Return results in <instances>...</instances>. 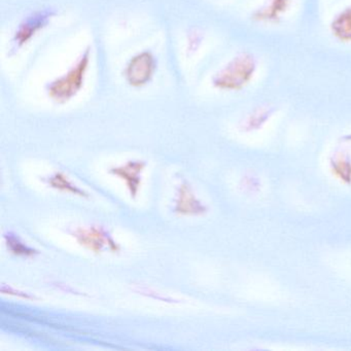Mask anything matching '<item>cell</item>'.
<instances>
[{
	"mask_svg": "<svg viewBox=\"0 0 351 351\" xmlns=\"http://www.w3.org/2000/svg\"><path fill=\"white\" fill-rule=\"evenodd\" d=\"M69 234L77 240V243L96 254L104 250L116 252L121 250L120 245L114 241L112 236L99 226L77 227L69 232Z\"/></svg>",
	"mask_w": 351,
	"mask_h": 351,
	"instance_id": "3",
	"label": "cell"
},
{
	"mask_svg": "<svg viewBox=\"0 0 351 351\" xmlns=\"http://www.w3.org/2000/svg\"><path fill=\"white\" fill-rule=\"evenodd\" d=\"M330 34L339 42L351 43V5L339 12L330 22Z\"/></svg>",
	"mask_w": 351,
	"mask_h": 351,
	"instance_id": "10",
	"label": "cell"
},
{
	"mask_svg": "<svg viewBox=\"0 0 351 351\" xmlns=\"http://www.w3.org/2000/svg\"><path fill=\"white\" fill-rule=\"evenodd\" d=\"M258 64L254 53L242 51L213 75L211 84L219 91H240L252 83L258 73Z\"/></svg>",
	"mask_w": 351,
	"mask_h": 351,
	"instance_id": "1",
	"label": "cell"
},
{
	"mask_svg": "<svg viewBox=\"0 0 351 351\" xmlns=\"http://www.w3.org/2000/svg\"><path fill=\"white\" fill-rule=\"evenodd\" d=\"M208 208L203 204L193 192L189 182H184L178 186L176 194V206L173 211L182 215H203Z\"/></svg>",
	"mask_w": 351,
	"mask_h": 351,
	"instance_id": "9",
	"label": "cell"
},
{
	"mask_svg": "<svg viewBox=\"0 0 351 351\" xmlns=\"http://www.w3.org/2000/svg\"><path fill=\"white\" fill-rule=\"evenodd\" d=\"M295 0H264L252 14L258 23L275 24L283 19L293 8Z\"/></svg>",
	"mask_w": 351,
	"mask_h": 351,
	"instance_id": "7",
	"label": "cell"
},
{
	"mask_svg": "<svg viewBox=\"0 0 351 351\" xmlns=\"http://www.w3.org/2000/svg\"><path fill=\"white\" fill-rule=\"evenodd\" d=\"M156 71V61L151 53L143 52L131 59L125 69L127 82L133 87L147 85Z\"/></svg>",
	"mask_w": 351,
	"mask_h": 351,
	"instance_id": "5",
	"label": "cell"
},
{
	"mask_svg": "<svg viewBox=\"0 0 351 351\" xmlns=\"http://www.w3.org/2000/svg\"><path fill=\"white\" fill-rule=\"evenodd\" d=\"M241 189L247 194H256L261 190V180L258 176L247 174L242 178Z\"/></svg>",
	"mask_w": 351,
	"mask_h": 351,
	"instance_id": "14",
	"label": "cell"
},
{
	"mask_svg": "<svg viewBox=\"0 0 351 351\" xmlns=\"http://www.w3.org/2000/svg\"><path fill=\"white\" fill-rule=\"evenodd\" d=\"M44 182L50 188L55 189V190L69 193V194L75 195V196L88 197L87 193L83 189L71 182L69 178L61 172H56L49 178H45Z\"/></svg>",
	"mask_w": 351,
	"mask_h": 351,
	"instance_id": "12",
	"label": "cell"
},
{
	"mask_svg": "<svg viewBox=\"0 0 351 351\" xmlns=\"http://www.w3.org/2000/svg\"><path fill=\"white\" fill-rule=\"evenodd\" d=\"M147 163L143 160H131L118 167L112 168L110 173L124 180L131 198H136L141 186L143 173Z\"/></svg>",
	"mask_w": 351,
	"mask_h": 351,
	"instance_id": "6",
	"label": "cell"
},
{
	"mask_svg": "<svg viewBox=\"0 0 351 351\" xmlns=\"http://www.w3.org/2000/svg\"><path fill=\"white\" fill-rule=\"evenodd\" d=\"M276 106L271 104H260L248 112L238 124V128L243 133H252L262 130L271 119L276 114Z\"/></svg>",
	"mask_w": 351,
	"mask_h": 351,
	"instance_id": "8",
	"label": "cell"
},
{
	"mask_svg": "<svg viewBox=\"0 0 351 351\" xmlns=\"http://www.w3.org/2000/svg\"><path fill=\"white\" fill-rule=\"evenodd\" d=\"M54 12L52 10L50 11L45 10V11L36 12V13L28 16L18 26L15 34H14L13 40H12V50L17 51L23 48L38 32L50 23L51 19L54 17Z\"/></svg>",
	"mask_w": 351,
	"mask_h": 351,
	"instance_id": "4",
	"label": "cell"
},
{
	"mask_svg": "<svg viewBox=\"0 0 351 351\" xmlns=\"http://www.w3.org/2000/svg\"><path fill=\"white\" fill-rule=\"evenodd\" d=\"M89 64L90 51L87 50L80 56L77 62L73 63L65 75L57 77L47 86L49 97L57 104H65L75 97L85 83Z\"/></svg>",
	"mask_w": 351,
	"mask_h": 351,
	"instance_id": "2",
	"label": "cell"
},
{
	"mask_svg": "<svg viewBox=\"0 0 351 351\" xmlns=\"http://www.w3.org/2000/svg\"><path fill=\"white\" fill-rule=\"evenodd\" d=\"M5 239L7 242L8 248L16 256L30 258V256H34L38 254V250L24 243L15 233L9 232V233L5 234Z\"/></svg>",
	"mask_w": 351,
	"mask_h": 351,
	"instance_id": "13",
	"label": "cell"
},
{
	"mask_svg": "<svg viewBox=\"0 0 351 351\" xmlns=\"http://www.w3.org/2000/svg\"><path fill=\"white\" fill-rule=\"evenodd\" d=\"M341 141L344 143H351V133L350 134H346L341 137Z\"/></svg>",
	"mask_w": 351,
	"mask_h": 351,
	"instance_id": "15",
	"label": "cell"
},
{
	"mask_svg": "<svg viewBox=\"0 0 351 351\" xmlns=\"http://www.w3.org/2000/svg\"><path fill=\"white\" fill-rule=\"evenodd\" d=\"M330 170L345 184H351V157L346 152H336L330 157Z\"/></svg>",
	"mask_w": 351,
	"mask_h": 351,
	"instance_id": "11",
	"label": "cell"
}]
</instances>
